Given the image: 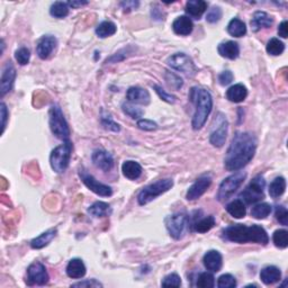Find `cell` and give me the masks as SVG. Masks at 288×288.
Wrapping results in <instances>:
<instances>
[{
    "instance_id": "obj_45",
    "label": "cell",
    "mask_w": 288,
    "mask_h": 288,
    "mask_svg": "<svg viewBox=\"0 0 288 288\" xmlns=\"http://www.w3.org/2000/svg\"><path fill=\"white\" fill-rule=\"evenodd\" d=\"M275 215L279 223H282L283 225H288V212L285 206L278 205L276 206V211H275Z\"/></svg>"
},
{
    "instance_id": "obj_50",
    "label": "cell",
    "mask_w": 288,
    "mask_h": 288,
    "mask_svg": "<svg viewBox=\"0 0 288 288\" xmlns=\"http://www.w3.org/2000/svg\"><path fill=\"white\" fill-rule=\"evenodd\" d=\"M233 78L234 75L231 71H223L222 73H219L218 75V82L222 84V86H227L228 83H231L233 81Z\"/></svg>"
},
{
    "instance_id": "obj_51",
    "label": "cell",
    "mask_w": 288,
    "mask_h": 288,
    "mask_svg": "<svg viewBox=\"0 0 288 288\" xmlns=\"http://www.w3.org/2000/svg\"><path fill=\"white\" fill-rule=\"evenodd\" d=\"M72 287H103V285L99 282H97L96 279H88L84 282H79L75 284H72Z\"/></svg>"
},
{
    "instance_id": "obj_1",
    "label": "cell",
    "mask_w": 288,
    "mask_h": 288,
    "mask_svg": "<svg viewBox=\"0 0 288 288\" xmlns=\"http://www.w3.org/2000/svg\"><path fill=\"white\" fill-rule=\"evenodd\" d=\"M257 150V139L249 132L236 133L228 146L224 166L228 171H238L255 156Z\"/></svg>"
},
{
    "instance_id": "obj_21",
    "label": "cell",
    "mask_w": 288,
    "mask_h": 288,
    "mask_svg": "<svg viewBox=\"0 0 288 288\" xmlns=\"http://www.w3.org/2000/svg\"><path fill=\"white\" fill-rule=\"evenodd\" d=\"M274 20L267 12L265 11H256L251 19V28L253 32L260 31L261 28H268L273 25Z\"/></svg>"
},
{
    "instance_id": "obj_8",
    "label": "cell",
    "mask_w": 288,
    "mask_h": 288,
    "mask_svg": "<svg viewBox=\"0 0 288 288\" xmlns=\"http://www.w3.org/2000/svg\"><path fill=\"white\" fill-rule=\"evenodd\" d=\"M265 186L266 181L262 176H257L252 179L247 188L241 193V197L247 204H256L265 198Z\"/></svg>"
},
{
    "instance_id": "obj_11",
    "label": "cell",
    "mask_w": 288,
    "mask_h": 288,
    "mask_svg": "<svg viewBox=\"0 0 288 288\" xmlns=\"http://www.w3.org/2000/svg\"><path fill=\"white\" fill-rule=\"evenodd\" d=\"M168 65L179 72H183L185 74L194 75L196 73V66L193 62L192 59L185 53H176L168 59Z\"/></svg>"
},
{
    "instance_id": "obj_13",
    "label": "cell",
    "mask_w": 288,
    "mask_h": 288,
    "mask_svg": "<svg viewBox=\"0 0 288 288\" xmlns=\"http://www.w3.org/2000/svg\"><path fill=\"white\" fill-rule=\"evenodd\" d=\"M27 282L29 285L43 286L49 282V274L41 262H34L27 269Z\"/></svg>"
},
{
    "instance_id": "obj_53",
    "label": "cell",
    "mask_w": 288,
    "mask_h": 288,
    "mask_svg": "<svg viewBox=\"0 0 288 288\" xmlns=\"http://www.w3.org/2000/svg\"><path fill=\"white\" fill-rule=\"evenodd\" d=\"M0 107H1V128H2V133H3L5 132L7 120H8V111H7L6 105L3 103H1Z\"/></svg>"
},
{
    "instance_id": "obj_2",
    "label": "cell",
    "mask_w": 288,
    "mask_h": 288,
    "mask_svg": "<svg viewBox=\"0 0 288 288\" xmlns=\"http://www.w3.org/2000/svg\"><path fill=\"white\" fill-rule=\"evenodd\" d=\"M223 238L234 243L253 242L266 245L269 242V236L265 228L257 224H253L251 226L234 224L223 231Z\"/></svg>"
},
{
    "instance_id": "obj_10",
    "label": "cell",
    "mask_w": 288,
    "mask_h": 288,
    "mask_svg": "<svg viewBox=\"0 0 288 288\" xmlns=\"http://www.w3.org/2000/svg\"><path fill=\"white\" fill-rule=\"evenodd\" d=\"M188 223V217L185 213H176L166 218V227L170 236L175 240H179L184 236V233Z\"/></svg>"
},
{
    "instance_id": "obj_16",
    "label": "cell",
    "mask_w": 288,
    "mask_h": 288,
    "mask_svg": "<svg viewBox=\"0 0 288 288\" xmlns=\"http://www.w3.org/2000/svg\"><path fill=\"white\" fill-rule=\"evenodd\" d=\"M91 159L95 166L105 172L112 170L114 167L113 155L105 150H95Z\"/></svg>"
},
{
    "instance_id": "obj_52",
    "label": "cell",
    "mask_w": 288,
    "mask_h": 288,
    "mask_svg": "<svg viewBox=\"0 0 288 288\" xmlns=\"http://www.w3.org/2000/svg\"><path fill=\"white\" fill-rule=\"evenodd\" d=\"M139 1H123L121 2V7L124 9V11H131L133 9H137L139 7Z\"/></svg>"
},
{
    "instance_id": "obj_25",
    "label": "cell",
    "mask_w": 288,
    "mask_h": 288,
    "mask_svg": "<svg viewBox=\"0 0 288 288\" xmlns=\"http://www.w3.org/2000/svg\"><path fill=\"white\" fill-rule=\"evenodd\" d=\"M248 96L247 87L243 86L242 83H236L227 89L226 98L232 101V103H241Z\"/></svg>"
},
{
    "instance_id": "obj_24",
    "label": "cell",
    "mask_w": 288,
    "mask_h": 288,
    "mask_svg": "<svg viewBox=\"0 0 288 288\" xmlns=\"http://www.w3.org/2000/svg\"><path fill=\"white\" fill-rule=\"evenodd\" d=\"M282 272L275 266H268L261 270L260 279L266 285H273V284L281 281Z\"/></svg>"
},
{
    "instance_id": "obj_46",
    "label": "cell",
    "mask_w": 288,
    "mask_h": 288,
    "mask_svg": "<svg viewBox=\"0 0 288 288\" xmlns=\"http://www.w3.org/2000/svg\"><path fill=\"white\" fill-rule=\"evenodd\" d=\"M222 17V10L219 7H213L212 9L209 10L206 15V20L211 24L217 23Z\"/></svg>"
},
{
    "instance_id": "obj_47",
    "label": "cell",
    "mask_w": 288,
    "mask_h": 288,
    "mask_svg": "<svg viewBox=\"0 0 288 288\" xmlns=\"http://www.w3.org/2000/svg\"><path fill=\"white\" fill-rule=\"evenodd\" d=\"M153 89L155 90L156 94L159 95V97L162 100L164 101H167V103L169 104H173L176 101V97L175 96H172L171 94H168V92L164 90V89L162 87H160L158 86V84H154L153 86Z\"/></svg>"
},
{
    "instance_id": "obj_23",
    "label": "cell",
    "mask_w": 288,
    "mask_h": 288,
    "mask_svg": "<svg viewBox=\"0 0 288 288\" xmlns=\"http://www.w3.org/2000/svg\"><path fill=\"white\" fill-rule=\"evenodd\" d=\"M218 53L221 54V57L226 58L228 60H234L239 57L240 54V48L239 44L235 43L233 41H227L221 43L218 45Z\"/></svg>"
},
{
    "instance_id": "obj_49",
    "label": "cell",
    "mask_w": 288,
    "mask_h": 288,
    "mask_svg": "<svg viewBox=\"0 0 288 288\" xmlns=\"http://www.w3.org/2000/svg\"><path fill=\"white\" fill-rule=\"evenodd\" d=\"M139 129L143 131H155L158 129V124L151 120H139L138 121Z\"/></svg>"
},
{
    "instance_id": "obj_3",
    "label": "cell",
    "mask_w": 288,
    "mask_h": 288,
    "mask_svg": "<svg viewBox=\"0 0 288 288\" xmlns=\"http://www.w3.org/2000/svg\"><path fill=\"white\" fill-rule=\"evenodd\" d=\"M189 99L195 105V114L193 117V129L201 130L205 125L207 117L213 108V98L209 90L204 88L194 87L189 92Z\"/></svg>"
},
{
    "instance_id": "obj_15",
    "label": "cell",
    "mask_w": 288,
    "mask_h": 288,
    "mask_svg": "<svg viewBox=\"0 0 288 288\" xmlns=\"http://www.w3.org/2000/svg\"><path fill=\"white\" fill-rule=\"evenodd\" d=\"M16 78V69L11 62H7L2 70L1 80H0V96L3 97L11 90Z\"/></svg>"
},
{
    "instance_id": "obj_32",
    "label": "cell",
    "mask_w": 288,
    "mask_h": 288,
    "mask_svg": "<svg viewBox=\"0 0 288 288\" xmlns=\"http://www.w3.org/2000/svg\"><path fill=\"white\" fill-rule=\"evenodd\" d=\"M88 213L94 217H103L111 213V206L107 203L96 202L88 209Z\"/></svg>"
},
{
    "instance_id": "obj_14",
    "label": "cell",
    "mask_w": 288,
    "mask_h": 288,
    "mask_svg": "<svg viewBox=\"0 0 288 288\" xmlns=\"http://www.w3.org/2000/svg\"><path fill=\"white\" fill-rule=\"evenodd\" d=\"M211 185L212 178L210 176H202L190 186L186 197H187L188 201H196L202 195H204L206 190L211 187Z\"/></svg>"
},
{
    "instance_id": "obj_37",
    "label": "cell",
    "mask_w": 288,
    "mask_h": 288,
    "mask_svg": "<svg viewBox=\"0 0 288 288\" xmlns=\"http://www.w3.org/2000/svg\"><path fill=\"white\" fill-rule=\"evenodd\" d=\"M285 50V44L283 43L282 41H279L276 37L270 40L267 44V52H268L270 56H281Z\"/></svg>"
},
{
    "instance_id": "obj_17",
    "label": "cell",
    "mask_w": 288,
    "mask_h": 288,
    "mask_svg": "<svg viewBox=\"0 0 288 288\" xmlns=\"http://www.w3.org/2000/svg\"><path fill=\"white\" fill-rule=\"evenodd\" d=\"M57 46V39L52 35L43 36L37 43L36 52L42 60H45L50 57V54L53 52V50Z\"/></svg>"
},
{
    "instance_id": "obj_7",
    "label": "cell",
    "mask_w": 288,
    "mask_h": 288,
    "mask_svg": "<svg viewBox=\"0 0 288 288\" xmlns=\"http://www.w3.org/2000/svg\"><path fill=\"white\" fill-rule=\"evenodd\" d=\"M245 178H247V173L243 171H238L225 178V179L221 183V185H219L217 200L223 203L227 201L228 198H231L232 195L240 188L241 185H242Z\"/></svg>"
},
{
    "instance_id": "obj_30",
    "label": "cell",
    "mask_w": 288,
    "mask_h": 288,
    "mask_svg": "<svg viewBox=\"0 0 288 288\" xmlns=\"http://www.w3.org/2000/svg\"><path fill=\"white\" fill-rule=\"evenodd\" d=\"M227 33L231 36L242 37L247 34V27L242 20L239 18H233L227 25Z\"/></svg>"
},
{
    "instance_id": "obj_35",
    "label": "cell",
    "mask_w": 288,
    "mask_h": 288,
    "mask_svg": "<svg viewBox=\"0 0 288 288\" xmlns=\"http://www.w3.org/2000/svg\"><path fill=\"white\" fill-rule=\"evenodd\" d=\"M215 226V218L214 216H206V217L200 219V221L195 223V231L198 233H206L212 230Z\"/></svg>"
},
{
    "instance_id": "obj_26",
    "label": "cell",
    "mask_w": 288,
    "mask_h": 288,
    "mask_svg": "<svg viewBox=\"0 0 288 288\" xmlns=\"http://www.w3.org/2000/svg\"><path fill=\"white\" fill-rule=\"evenodd\" d=\"M207 2L204 0H189L186 3V12L189 16L195 17L196 19H200V17L204 14L207 9Z\"/></svg>"
},
{
    "instance_id": "obj_33",
    "label": "cell",
    "mask_w": 288,
    "mask_h": 288,
    "mask_svg": "<svg viewBox=\"0 0 288 288\" xmlns=\"http://www.w3.org/2000/svg\"><path fill=\"white\" fill-rule=\"evenodd\" d=\"M116 25L113 22H109V20H105V22L100 23L98 25V27L96 28V34L101 39H105V37L112 36L116 33Z\"/></svg>"
},
{
    "instance_id": "obj_22",
    "label": "cell",
    "mask_w": 288,
    "mask_h": 288,
    "mask_svg": "<svg viewBox=\"0 0 288 288\" xmlns=\"http://www.w3.org/2000/svg\"><path fill=\"white\" fill-rule=\"evenodd\" d=\"M67 275L72 279L82 278L86 275V266L81 259H72L67 266Z\"/></svg>"
},
{
    "instance_id": "obj_31",
    "label": "cell",
    "mask_w": 288,
    "mask_h": 288,
    "mask_svg": "<svg viewBox=\"0 0 288 288\" xmlns=\"http://www.w3.org/2000/svg\"><path fill=\"white\" fill-rule=\"evenodd\" d=\"M286 180L284 177H277L269 186V195L273 198H278L285 193Z\"/></svg>"
},
{
    "instance_id": "obj_36",
    "label": "cell",
    "mask_w": 288,
    "mask_h": 288,
    "mask_svg": "<svg viewBox=\"0 0 288 288\" xmlns=\"http://www.w3.org/2000/svg\"><path fill=\"white\" fill-rule=\"evenodd\" d=\"M50 14L53 17H56V18H65V17L69 15V6H68L67 2L62 1L54 2L53 5L51 6Z\"/></svg>"
},
{
    "instance_id": "obj_48",
    "label": "cell",
    "mask_w": 288,
    "mask_h": 288,
    "mask_svg": "<svg viewBox=\"0 0 288 288\" xmlns=\"http://www.w3.org/2000/svg\"><path fill=\"white\" fill-rule=\"evenodd\" d=\"M166 79H167L168 83L175 89H179L181 86H183V79H181L179 75L172 73V72L167 71Z\"/></svg>"
},
{
    "instance_id": "obj_40",
    "label": "cell",
    "mask_w": 288,
    "mask_h": 288,
    "mask_svg": "<svg viewBox=\"0 0 288 288\" xmlns=\"http://www.w3.org/2000/svg\"><path fill=\"white\" fill-rule=\"evenodd\" d=\"M196 285L200 288H213L215 286V278L210 273H203L198 277Z\"/></svg>"
},
{
    "instance_id": "obj_44",
    "label": "cell",
    "mask_w": 288,
    "mask_h": 288,
    "mask_svg": "<svg viewBox=\"0 0 288 288\" xmlns=\"http://www.w3.org/2000/svg\"><path fill=\"white\" fill-rule=\"evenodd\" d=\"M161 285L163 287H180L181 279L177 274L168 275L167 277H164L162 283H161Z\"/></svg>"
},
{
    "instance_id": "obj_43",
    "label": "cell",
    "mask_w": 288,
    "mask_h": 288,
    "mask_svg": "<svg viewBox=\"0 0 288 288\" xmlns=\"http://www.w3.org/2000/svg\"><path fill=\"white\" fill-rule=\"evenodd\" d=\"M16 61L19 63L20 66H25L29 62V59H31V52L27 48H20L16 51L15 53Z\"/></svg>"
},
{
    "instance_id": "obj_20",
    "label": "cell",
    "mask_w": 288,
    "mask_h": 288,
    "mask_svg": "<svg viewBox=\"0 0 288 288\" xmlns=\"http://www.w3.org/2000/svg\"><path fill=\"white\" fill-rule=\"evenodd\" d=\"M194 24L192 19L187 16H179L177 17L175 22L172 23V29L177 35L180 36H187L193 32Z\"/></svg>"
},
{
    "instance_id": "obj_29",
    "label": "cell",
    "mask_w": 288,
    "mask_h": 288,
    "mask_svg": "<svg viewBox=\"0 0 288 288\" xmlns=\"http://www.w3.org/2000/svg\"><path fill=\"white\" fill-rule=\"evenodd\" d=\"M226 212L234 218H243L247 214V209L241 200H235L231 202L226 206Z\"/></svg>"
},
{
    "instance_id": "obj_12",
    "label": "cell",
    "mask_w": 288,
    "mask_h": 288,
    "mask_svg": "<svg viewBox=\"0 0 288 288\" xmlns=\"http://www.w3.org/2000/svg\"><path fill=\"white\" fill-rule=\"evenodd\" d=\"M79 176L80 178H81L82 183L86 185L87 188L90 189L92 193H95L103 197H109L113 195V189L109 187V186L99 183V181L97 180L94 176L90 175V173H88L86 170H83V169H81V170L79 171Z\"/></svg>"
},
{
    "instance_id": "obj_6",
    "label": "cell",
    "mask_w": 288,
    "mask_h": 288,
    "mask_svg": "<svg viewBox=\"0 0 288 288\" xmlns=\"http://www.w3.org/2000/svg\"><path fill=\"white\" fill-rule=\"evenodd\" d=\"M50 128L52 133L63 142L69 141L70 129L65 118L61 108L58 105H53L50 109Z\"/></svg>"
},
{
    "instance_id": "obj_54",
    "label": "cell",
    "mask_w": 288,
    "mask_h": 288,
    "mask_svg": "<svg viewBox=\"0 0 288 288\" xmlns=\"http://www.w3.org/2000/svg\"><path fill=\"white\" fill-rule=\"evenodd\" d=\"M287 27H288L287 20H284V22H282V24L279 25V27H278V35L282 36L283 39H287V35H288Z\"/></svg>"
},
{
    "instance_id": "obj_19",
    "label": "cell",
    "mask_w": 288,
    "mask_h": 288,
    "mask_svg": "<svg viewBox=\"0 0 288 288\" xmlns=\"http://www.w3.org/2000/svg\"><path fill=\"white\" fill-rule=\"evenodd\" d=\"M126 98H128L131 103L135 104L147 105L150 103L149 91L141 87H131L128 92H126Z\"/></svg>"
},
{
    "instance_id": "obj_28",
    "label": "cell",
    "mask_w": 288,
    "mask_h": 288,
    "mask_svg": "<svg viewBox=\"0 0 288 288\" xmlns=\"http://www.w3.org/2000/svg\"><path fill=\"white\" fill-rule=\"evenodd\" d=\"M57 228H50L44 233H42L40 236H37V238L33 239L31 241V247L33 249H42L48 245L51 241H52L54 238H56L57 235Z\"/></svg>"
},
{
    "instance_id": "obj_5",
    "label": "cell",
    "mask_w": 288,
    "mask_h": 288,
    "mask_svg": "<svg viewBox=\"0 0 288 288\" xmlns=\"http://www.w3.org/2000/svg\"><path fill=\"white\" fill-rule=\"evenodd\" d=\"M72 152V143L70 141H65L61 145L57 146L50 155L51 167L56 172L62 173L69 167Z\"/></svg>"
},
{
    "instance_id": "obj_27",
    "label": "cell",
    "mask_w": 288,
    "mask_h": 288,
    "mask_svg": "<svg viewBox=\"0 0 288 288\" xmlns=\"http://www.w3.org/2000/svg\"><path fill=\"white\" fill-rule=\"evenodd\" d=\"M122 171H123V175L128 178V179L135 180L142 175V167H141V164L135 162V161L129 160L123 163Z\"/></svg>"
},
{
    "instance_id": "obj_4",
    "label": "cell",
    "mask_w": 288,
    "mask_h": 288,
    "mask_svg": "<svg viewBox=\"0 0 288 288\" xmlns=\"http://www.w3.org/2000/svg\"><path fill=\"white\" fill-rule=\"evenodd\" d=\"M173 186V180L170 178H167V179H161L155 181V183L151 184L146 187H144L141 192H140L138 196V202L140 205H146L149 204L150 202L155 200L156 197L162 195L163 193L168 192L169 189H171Z\"/></svg>"
},
{
    "instance_id": "obj_38",
    "label": "cell",
    "mask_w": 288,
    "mask_h": 288,
    "mask_svg": "<svg viewBox=\"0 0 288 288\" xmlns=\"http://www.w3.org/2000/svg\"><path fill=\"white\" fill-rule=\"evenodd\" d=\"M273 241L277 248L285 249L288 247V232L286 230L275 231Z\"/></svg>"
},
{
    "instance_id": "obj_34",
    "label": "cell",
    "mask_w": 288,
    "mask_h": 288,
    "mask_svg": "<svg viewBox=\"0 0 288 288\" xmlns=\"http://www.w3.org/2000/svg\"><path fill=\"white\" fill-rule=\"evenodd\" d=\"M272 213V206L268 203H260L251 210V216L256 219H264Z\"/></svg>"
},
{
    "instance_id": "obj_9",
    "label": "cell",
    "mask_w": 288,
    "mask_h": 288,
    "mask_svg": "<svg viewBox=\"0 0 288 288\" xmlns=\"http://www.w3.org/2000/svg\"><path fill=\"white\" fill-rule=\"evenodd\" d=\"M227 129L228 123L225 115L222 113H218L214 118L210 135V141L214 146L217 147L223 146V144L225 143V140L227 137Z\"/></svg>"
},
{
    "instance_id": "obj_41",
    "label": "cell",
    "mask_w": 288,
    "mask_h": 288,
    "mask_svg": "<svg viewBox=\"0 0 288 288\" xmlns=\"http://www.w3.org/2000/svg\"><path fill=\"white\" fill-rule=\"evenodd\" d=\"M122 109H123V112L126 114V115H129L130 117L134 118V120H138V118L142 117V115H143V111L141 108H139V107H137V106H134L130 103L123 104Z\"/></svg>"
},
{
    "instance_id": "obj_55",
    "label": "cell",
    "mask_w": 288,
    "mask_h": 288,
    "mask_svg": "<svg viewBox=\"0 0 288 288\" xmlns=\"http://www.w3.org/2000/svg\"><path fill=\"white\" fill-rule=\"evenodd\" d=\"M67 3H68V6H69V7L77 8V7H81V6L87 5L88 1H69V2H67Z\"/></svg>"
},
{
    "instance_id": "obj_39",
    "label": "cell",
    "mask_w": 288,
    "mask_h": 288,
    "mask_svg": "<svg viewBox=\"0 0 288 288\" xmlns=\"http://www.w3.org/2000/svg\"><path fill=\"white\" fill-rule=\"evenodd\" d=\"M101 124L106 130L113 131V132H120V125L113 121L112 116L105 111H101Z\"/></svg>"
},
{
    "instance_id": "obj_42",
    "label": "cell",
    "mask_w": 288,
    "mask_h": 288,
    "mask_svg": "<svg viewBox=\"0 0 288 288\" xmlns=\"http://www.w3.org/2000/svg\"><path fill=\"white\" fill-rule=\"evenodd\" d=\"M217 286L219 288H234L236 286V281L231 274L222 275L217 281Z\"/></svg>"
},
{
    "instance_id": "obj_18",
    "label": "cell",
    "mask_w": 288,
    "mask_h": 288,
    "mask_svg": "<svg viewBox=\"0 0 288 288\" xmlns=\"http://www.w3.org/2000/svg\"><path fill=\"white\" fill-rule=\"evenodd\" d=\"M203 261H204L206 269L213 273L219 272L223 265L222 255L218 251H216V250H210L209 252H206Z\"/></svg>"
}]
</instances>
